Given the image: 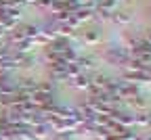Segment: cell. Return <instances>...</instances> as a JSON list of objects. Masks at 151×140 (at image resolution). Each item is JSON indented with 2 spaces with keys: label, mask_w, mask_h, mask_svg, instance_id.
Segmentation results:
<instances>
[]
</instances>
